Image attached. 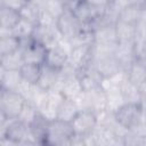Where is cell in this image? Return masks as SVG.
I'll return each mask as SVG.
<instances>
[{"instance_id":"cell-14","label":"cell","mask_w":146,"mask_h":146,"mask_svg":"<svg viewBox=\"0 0 146 146\" xmlns=\"http://www.w3.org/2000/svg\"><path fill=\"white\" fill-rule=\"evenodd\" d=\"M71 11L73 13V15L75 16V18L79 21V23H80L81 25H90V23H91L98 15H100V14L104 13V11L100 13L99 10L95 9V8L91 7L89 3H87L84 0L81 1V2H79Z\"/></svg>"},{"instance_id":"cell-22","label":"cell","mask_w":146,"mask_h":146,"mask_svg":"<svg viewBox=\"0 0 146 146\" xmlns=\"http://www.w3.org/2000/svg\"><path fill=\"white\" fill-rule=\"evenodd\" d=\"M21 18L18 10L0 5V29L11 30Z\"/></svg>"},{"instance_id":"cell-35","label":"cell","mask_w":146,"mask_h":146,"mask_svg":"<svg viewBox=\"0 0 146 146\" xmlns=\"http://www.w3.org/2000/svg\"><path fill=\"white\" fill-rule=\"evenodd\" d=\"M84 1L89 3L91 7H94L95 9L99 10L100 13H103L108 6V0H84Z\"/></svg>"},{"instance_id":"cell-24","label":"cell","mask_w":146,"mask_h":146,"mask_svg":"<svg viewBox=\"0 0 146 146\" xmlns=\"http://www.w3.org/2000/svg\"><path fill=\"white\" fill-rule=\"evenodd\" d=\"M106 95V108L111 112H115L122 104H124V100L122 98V95L120 92L119 86H114L110 89L104 90Z\"/></svg>"},{"instance_id":"cell-9","label":"cell","mask_w":146,"mask_h":146,"mask_svg":"<svg viewBox=\"0 0 146 146\" xmlns=\"http://www.w3.org/2000/svg\"><path fill=\"white\" fill-rule=\"evenodd\" d=\"M113 56L121 66V68L125 71L136 59L133 42H117Z\"/></svg>"},{"instance_id":"cell-34","label":"cell","mask_w":146,"mask_h":146,"mask_svg":"<svg viewBox=\"0 0 146 146\" xmlns=\"http://www.w3.org/2000/svg\"><path fill=\"white\" fill-rule=\"evenodd\" d=\"M36 25L44 26V27H56V18L44 9H41Z\"/></svg>"},{"instance_id":"cell-1","label":"cell","mask_w":146,"mask_h":146,"mask_svg":"<svg viewBox=\"0 0 146 146\" xmlns=\"http://www.w3.org/2000/svg\"><path fill=\"white\" fill-rule=\"evenodd\" d=\"M74 131L71 122L58 119L48 122L47 133L43 141L46 146H71Z\"/></svg>"},{"instance_id":"cell-38","label":"cell","mask_w":146,"mask_h":146,"mask_svg":"<svg viewBox=\"0 0 146 146\" xmlns=\"http://www.w3.org/2000/svg\"><path fill=\"white\" fill-rule=\"evenodd\" d=\"M127 5H137V6H141L145 7V0H125Z\"/></svg>"},{"instance_id":"cell-8","label":"cell","mask_w":146,"mask_h":146,"mask_svg":"<svg viewBox=\"0 0 146 146\" xmlns=\"http://www.w3.org/2000/svg\"><path fill=\"white\" fill-rule=\"evenodd\" d=\"M19 50L22 51L24 63H34V64H40V65L44 63L47 48L35 42L34 40H32L29 44L19 48Z\"/></svg>"},{"instance_id":"cell-17","label":"cell","mask_w":146,"mask_h":146,"mask_svg":"<svg viewBox=\"0 0 146 146\" xmlns=\"http://www.w3.org/2000/svg\"><path fill=\"white\" fill-rule=\"evenodd\" d=\"M125 75L127 79L135 84L146 82V60L135 59V62L125 70Z\"/></svg>"},{"instance_id":"cell-12","label":"cell","mask_w":146,"mask_h":146,"mask_svg":"<svg viewBox=\"0 0 146 146\" xmlns=\"http://www.w3.org/2000/svg\"><path fill=\"white\" fill-rule=\"evenodd\" d=\"M92 66L102 79L111 78L112 75L116 74L119 71L122 70L116 59L114 58V56H108L92 60Z\"/></svg>"},{"instance_id":"cell-41","label":"cell","mask_w":146,"mask_h":146,"mask_svg":"<svg viewBox=\"0 0 146 146\" xmlns=\"http://www.w3.org/2000/svg\"><path fill=\"white\" fill-rule=\"evenodd\" d=\"M26 1H32V0H26Z\"/></svg>"},{"instance_id":"cell-10","label":"cell","mask_w":146,"mask_h":146,"mask_svg":"<svg viewBox=\"0 0 146 146\" xmlns=\"http://www.w3.org/2000/svg\"><path fill=\"white\" fill-rule=\"evenodd\" d=\"M67 59H68V52L65 51L63 48H60L58 44H54L47 48L43 64L59 71L62 67H64L67 64Z\"/></svg>"},{"instance_id":"cell-20","label":"cell","mask_w":146,"mask_h":146,"mask_svg":"<svg viewBox=\"0 0 146 146\" xmlns=\"http://www.w3.org/2000/svg\"><path fill=\"white\" fill-rule=\"evenodd\" d=\"M79 111H80V108H79L78 104L75 103V100L70 99V98H63L58 105L56 119L66 121V122H71L74 119V116L78 114Z\"/></svg>"},{"instance_id":"cell-6","label":"cell","mask_w":146,"mask_h":146,"mask_svg":"<svg viewBox=\"0 0 146 146\" xmlns=\"http://www.w3.org/2000/svg\"><path fill=\"white\" fill-rule=\"evenodd\" d=\"M67 63L71 66H73L76 71L91 65L92 64L91 44L73 46L72 49L68 52Z\"/></svg>"},{"instance_id":"cell-15","label":"cell","mask_w":146,"mask_h":146,"mask_svg":"<svg viewBox=\"0 0 146 146\" xmlns=\"http://www.w3.org/2000/svg\"><path fill=\"white\" fill-rule=\"evenodd\" d=\"M58 80H59V71L42 64L40 76L38 79L36 86L40 89H42L44 91H48V90H51L56 86Z\"/></svg>"},{"instance_id":"cell-21","label":"cell","mask_w":146,"mask_h":146,"mask_svg":"<svg viewBox=\"0 0 146 146\" xmlns=\"http://www.w3.org/2000/svg\"><path fill=\"white\" fill-rule=\"evenodd\" d=\"M114 29L117 42H133L136 35V25H130L116 21L114 24Z\"/></svg>"},{"instance_id":"cell-30","label":"cell","mask_w":146,"mask_h":146,"mask_svg":"<svg viewBox=\"0 0 146 146\" xmlns=\"http://www.w3.org/2000/svg\"><path fill=\"white\" fill-rule=\"evenodd\" d=\"M40 10H41V8L36 3H34L33 1H26L25 5L18 10V13H19L21 18H24L26 21H30V22L36 24Z\"/></svg>"},{"instance_id":"cell-31","label":"cell","mask_w":146,"mask_h":146,"mask_svg":"<svg viewBox=\"0 0 146 146\" xmlns=\"http://www.w3.org/2000/svg\"><path fill=\"white\" fill-rule=\"evenodd\" d=\"M19 49V39L15 35H2L0 36V52L2 55L11 54Z\"/></svg>"},{"instance_id":"cell-42","label":"cell","mask_w":146,"mask_h":146,"mask_svg":"<svg viewBox=\"0 0 146 146\" xmlns=\"http://www.w3.org/2000/svg\"><path fill=\"white\" fill-rule=\"evenodd\" d=\"M0 5H1V0H0Z\"/></svg>"},{"instance_id":"cell-37","label":"cell","mask_w":146,"mask_h":146,"mask_svg":"<svg viewBox=\"0 0 146 146\" xmlns=\"http://www.w3.org/2000/svg\"><path fill=\"white\" fill-rule=\"evenodd\" d=\"M8 117H7V115H6V113H5V111L1 108V106H0V125H2V124H6L7 122H8Z\"/></svg>"},{"instance_id":"cell-5","label":"cell","mask_w":146,"mask_h":146,"mask_svg":"<svg viewBox=\"0 0 146 146\" xmlns=\"http://www.w3.org/2000/svg\"><path fill=\"white\" fill-rule=\"evenodd\" d=\"M81 27H82V25L75 18L73 13L68 9H66L56 19V30H57V32L59 33L60 36H64V38L70 39V40L79 33Z\"/></svg>"},{"instance_id":"cell-29","label":"cell","mask_w":146,"mask_h":146,"mask_svg":"<svg viewBox=\"0 0 146 146\" xmlns=\"http://www.w3.org/2000/svg\"><path fill=\"white\" fill-rule=\"evenodd\" d=\"M38 114H39V111H38V107L35 106V104L31 100H25L17 119L29 125L30 123L33 122V120L38 116Z\"/></svg>"},{"instance_id":"cell-28","label":"cell","mask_w":146,"mask_h":146,"mask_svg":"<svg viewBox=\"0 0 146 146\" xmlns=\"http://www.w3.org/2000/svg\"><path fill=\"white\" fill-rule=\"evenodd\" d=\"M1 66L5 70H11V71H16L19 70L21 66L24 64V59L22 56V51L18 49L11 54L8 55H3L2 59H1Z\"/></svg>"},{"instance_id":"cell-33","label":"cell","mask_w":146,"mask_h":146,"mask_svg":"<svg viewBox=\"0 0 146 146\" xmlns=\"http://www.w3.org/2000/svg\"><path fill=\"white\" fill-rule=\"evenodd\" d=\"M42 9L48 11L50 15H52L57 19L66 10V7L63 0H46Z\"/></svg>"},{"instance_id":"cell-16","label":"cell","mask_w":146,"mask_h":146,"mask_svg":"<svg viewBox=\"0 0 146 146\" xmlns=\"http://www.w3.org/2000/svg\"><path fill=\"white\" fill-rule=\"evenodd\" d=\"M124 103H145V97L140 94L138 84L132 83L127 78L119 84Z\"/></svg>"},{"instance_id":"cell-27","label":"cell","mask_w":146,"mask_h":146,"mask_svg":"<svg viewBox=\"0 0 146 146\" xmlns=\"http://www.w3.org/2000/svg\"><path fill=\"white\" fill-rule=\"evenodd\" d=\"M41 66L40 64H34V63H24L21 68H19V73L23 80L31 82V83H36L38 79L40 76V72H41Z\"/></svg>"},{"instance_id":"cell-25","label":"cell","mask_w":146,"mask_h":146,"mask_svg":"<svg viewBox=\"0 0 146 146\" xmlns=\"http://www.w3.org/2000/svg\"><path fill=\"white\" fill-rule=\"evenodd\" d=\"M21 81H22V76H21L19 70H16V71L5 70L0 89L7 90V91H16Z\"/></svg>"},{"instance_id":"cell-26","label":"cell","mask_w":146,"mask_h":146,"mask_svg":"<svg viewBox=\"0 0 146 146\" xmlns=\"http://www.w3.org/2000/svg\"><path fill=\"white\" fill-rule=\"evenodd\" d=\"M35 25L36 24H34V23H32L30 21H26L24 18H19L18 22L15 24V26L11 29L13 35H15L19 40L21 39L31 38L32 34H33V31H34Z\"/></svg>"},{"instance_id":"cell-18","label":"cell","mask_w":146,"mask_h":146,"mask_svg":"<svg viewBox=\"0 0 146 146\" xmlns=\"http://www.w3.org/2000/svg\"><path fill=\"white\" fill-rule=\"evenodd\" d=\"M87 98V108L92 110L94 112H99L106 110V95L105 91L98 87L90 91H84Z\"/></svg>"},{"instance_id":"cell-3","label":"cell","mask_w":146,"mask_h":146,"mask_svg":"<svg viewBox=\"0 0 146 146\" xmlns=\"http://www.w3.org/2000/svg\"><path fill=\"white\" fill-rule=\"evenodd\" d=\"M73 131L78 136H84L90 133L97 127L96 112L92 110H80L74 119L71 121Z\"/></svg>"},{"instance_id":"cell-36","label":"cell","mask_w":146,"mask_h":146,"mask_svg":"<svg viewBox=\"0 0 146 146\" xmlns=\"http://www.w3.org/2000/svg\"><path fill=\"white\" fill-rule=\"evenodd\" d=\"M25 2L26 0H1V5L13 8L15 10H19L25 5Z\"/></svg>"},{"instance_id":"cell-40","label":"cell","mask_w":146,"mask_h":146,"mask_svg":"<svg viewBox=\"0 0 146 146\" xmlns=\"http://www.w3.org/2000/svg\"><path fill=\"white\" fill-rule=\"evenodd\" d=\"M2 56H3V55H2L1 52H0V63H1V59H2Z\"/></svg>"},{"instance_id":"cell-11","label":"cell","mask_w":146,"mask_h":146,"mask_svg":"<svg viewBox=\"0 0 146 146\" xmlns=\"http://www.w3.org/2000/svg\"><path fill=\"white\" fill-rule=\"evenodd\" d=\"M29 125L22 122L18 119H11L8 120L6 124V131H5V137L10 140L14 145H21L23 141L26 132H27Z\"/></svg>"},{"instance_id":"cell-4","label":"cell","mask_w":146,"mask_h":146,"mask_svg":"<svg viewBox=\"0 0 146 146\" xmlns=\"http://www.w3.org/2000/svg\"><path fill=\"white\" fill-rule=\"evenodd\" d=\"M25 99L17 91H7L1 89V102L0 106L5 111L9 120L17 119Z\"/></svg>"},{"instance_id":"cell-39","label":"cell","mask_w":146,"mask_h":146,"mask_svg":"<svg viewBox=\"0 0 146 146\" xmlns=\"http://www.w3.org/2000/svg\"><path fill=\"white\" fill-rule=\"evenodd\" d=\"M3 73H5V68L1 66L0 64V87H1V82H2V78H3Z\"/></svg>"},{"instance_id":"cell-2","label":"cell","mask_w":146,"mask_h":146,"mask_svg":"<svg viewBox=\"0 0 146 146\" xmlns=\"http://www.w3.org/2000/svg\"><path fill=\"white\" fill-rule=\"evenodd\" d=\"M114 119L128 130L145 121V103H124L115 112Z\"/></svg>"},{"instance_id":"cell-23","label":"cell","mask_w":146,"mask_h":146,"mask_svg":"<svg viewBox=\"0 0 146 146\" xmlns=\"http://www.w3.org/2000/svg\"><path fill=\"white\" fill-rule=\"evenodd\" d=\"M94 42L96 43H116L115 29L113 25H104L94 31ZM92 42V43H94Z\"/></svg>"},{"instance_id":"cell-13","label":"cell","mask_w":146,"mask_h":146,"mask_svg":"<svg viewBox=\"0 0 146 146\" xmlns=\"http://www.w3.org/2000/svg\"><path fill=\"white\" fill-rule=\"evenodd\" d=\"M58 36L59 33L57 32L56 27H44L40 25H35L32 34V39L46 48L56 44Z\"/></svg>"},{"instance_id":"cell-32","label":"cell","mask_w":146,"mask_h":146,"mask_svg":"<svg viewBox=\"0 0 146 146\" xmlns=\"http://www.w3.org/2000/svg\"><path fill=\"white\" fill-rule=\"evenodd\" d=\"M38 90H39V87L36 86V83H31V82H27L23 79H22V81L19 82V84L16 89V91L25 100H31V102H33Z\"/></svg>"},{"instance_id":"cell-7","label":"cell","mask_w":146,"mask_h":146,"mask_svg":"<svg viewBox=\"0 0 146 146\" xmlns=\"http://www.w3.org/2000/svg\"><path fill=\"white\" fill-rule=\"evenodd\" d=\"M143 19H146V9L137 5H127L117 14V21L130 25H137Z\"/></svg>"},{"instance_id":"cell-19","label":"cell","mask_w":146,"mask_h":146,"mask_svg":"<svg viewBox=\"0 0 146 146\" xmlns=\"http://www.w3.org/2000/svg\"><path fill=\"white\" fill-rule=\"evenodd\" d=\"M83 91L82 86L80 83V80L78 75H72L66 79H63V83L60 87V94L64 98L75 99L81 92Z\"/></svg>"}]
</instances>
